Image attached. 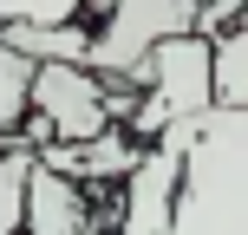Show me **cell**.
I'll list each match as a JSON object with an SVG mask.
<instances>
[{"label":"cell","mask_w":248,"mask_h":235,"mask_svg":"<svg viewBox=\"0 0 248 235\" xmlns=\"http://www.w3.org/2000/svg\"><path fill=\"white\" fill-rule=\"evenodd\" d=\"M92 0H0V26H85Z\"/></svg>","instance_id":"8"},{"label":"cell","mask_w":248,"mask_h":235,"mask_svg":"<svg viewBox=\"0 0 248 235\" xmlns=\"http://www.w3.org/2000/svg\"><path fill=\"white\" fill-rule=\"evenodd\" d=\"M137 157H144V144H131V137L118 131V124H111V131H98L92 144H46V150H33V163H39V170L65 176V183H78V189L124 183Z\"/></svg>","instance_id":"5"},{"label":"cell","mask_w":248,"mask_h":235,"mask_svg":"<svg viewBox=\"0 0 248 235\" xmlns=\"http://www.w3.org/2000/svg\"><path fill=\"white\" fill-rule=\"evenodd\" d=\"M209 105L248 111V26H229L209 39Z\"/></svg>","instance_id":"6"},{"label":"cell","mask_w":248,"mask_h":235,"mask_svg":"<svg viewBox=\"0 0 248 235\" xmlns=\"http://www.w3.org/2000/svg\"><path fill=\"white\" fill-rule=\"evenodd\" d=\"M111 85L92 78L85 65H33L26 78V118H20V144L46 150V144H92L98 131H111L105 118Z\"/></svg>","instance_id":"3"},{"label":"cell","mask_w":248,"mask_h":235,"mask_svg":"<svg viewBox=\"0 0 248 235\" xmlns=\"http://www.w3.org/2000/svg\"><path fill=\"white\" fill-rule=\"evenodd\" d=\"M26 176H33V144L7 137V144H0V235H20V209H26Z\"/></svg>","instance_id":"7"},{"label":"cell","mask_w":248,"mask_h":235,"mask_svg":"<svg viewBox=\"0 0 248 235\" xmlns=\"http://www.w3.org/2000/svg\"><path fill=\"white\" fill-rule=\"evenodd\" d=\"M20 235H111V203L98 189H78V183H65V176H52V170L33 163Z\"/></svg>","instance_id":"4"},{"label":"cell","mask_w":248,"mask_h":235,"mask_svg":"<svg viewBox=\"0 0 248 235\" xmlns=\"http://www.w3.org/2000/svg\"><path fill=\"white\" fill-rule=\"evenodd\" d=\"M170 235H248V111L183 118Z\"/></svg>","instance_id":"1"},{"label":"cell","mask_w":248,"mask_h":235,"mask_svg":"<svg viewBox=\"0 0 248 235\" xmlns=\"http://www.w3.org/2000/svg\"><path fill=\"white\" fill-rule=\"evenodd\" d=\"M26 78H33V65L0 46V144H7V137L20 131V118H26Z\"/></svg>","instance_id":"9"},{"label":"cell","mask_w":248,"mask_h":235,"mask_svg":"<svg viewBox=\"0 0 248 235\" xmlns=\"http://www.w3.org/2000/svg\"><path fill=\"white\" fill-rule=\"evenodd\" d=\"M92 7H98V26H85V72L105 85H131L150 46L196 33V7L183 0H92Z\"/></svg>","instance_id":"2"}]
</instances>
